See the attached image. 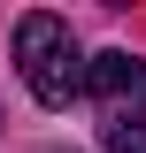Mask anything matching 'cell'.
<instances>
[{"label":"cell","instance_id":"cell-1","mask_svg":"<svg viewBox=\"0 0 146 153\" xmlns=\"http://www.w3.org/2000/svg\"><path fill=\"white\" fill-rule=\"evenodd\" d=\"M85 46H77V31L62 16H46V8H31V16H16V76L31 84L38 107H69L77 92H85Z\"/></svg>","mask_w":146,"mask_h":153},{"label":"cell","instance_id":"cell-2","mask_svg":"<svg viewBox=\"0 0 146 153\" xmlns=\"http://www.w3.org/2000/svg\"><path fill=\"white\" fill-rule=\"evenodd\" d=\"M85 92H92V100H108V115L146 107V54H131V46L92 54V61H85Z\"/></svg>","mask_w":146,"mask_h":153},{"label":"cell","instance_id":"cell-3","mask_svg":"<svg viewBox=\"0 0 146 153\" xmlns=\"http://www.w3.org/2000/svg\"><path fill=\"white\" fill-rule=\"evenodd\" d=\"M100 146H108V153H146V107L108 115V123H100Z\"/></svg>","mask_w":146,"mask_h":153}]
</instances>
